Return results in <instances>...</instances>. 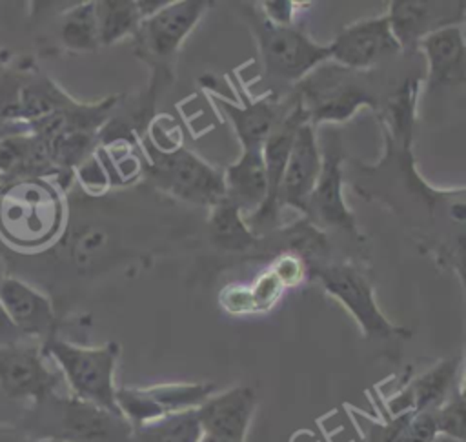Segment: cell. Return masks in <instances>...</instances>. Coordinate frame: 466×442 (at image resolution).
Here are the masks:
<instances>
[{"mask_svg": "<svg viewBox=\"0 0 466 442\" xmlns=\"http://www.w3.org/2000/svg\"><path fill=\"white\" fill-rule=\"evenodd\" d=\"M0 306L25 340L44 342L56 335L58 318L51 298L25 280L7 275L0 282Z\"/></svg>", "mask_w": 466, "mask_h": 442, "instance_id": "obj_15", "label": "cell"}, {"mask_svg": "<svg viewBox=\"0 0 466 442\" xmlns=\"http://www.w3.org/2000/svg\"><path fill=\"white\" fill-rule=\"evenodd\" d=\"M242 95V104H233L218 95H213L217 105L226 113L231 122L235 135L242 147H262L266 136L271 133L275 124L284 113V102L264 100H248Z\"/></svg>", "mask_w": 466, "mask_h": 442, "instance_id": "obj_20", "label": "cell"}, {"mask_svg": "<svg viewBox=\"0 0 466 442\" xmlns=\"http://www.w3.org/2000/svg\"><path fill=\"white\" fill-rule=\"evenodd\" d=\"M359 75L360 71L326 60L295 84L289 96L299 104L306 122L313 127L322 122H346L359 107H379V100L359 80Z\"/></svg>", "mask_w": 466, "mask_h": 442, "instance_id": "obj_4", "label": "cell"}, {"mask_svg": "<svg viewBox=\"0 0 466 442\" xmlns=\"http://www.w3.org/2000/svg\"><path fill=\"white\" fill-rule=\"evenodd\" d=\"M258 44L264 76L279 85L299 84L311 69L329 60L328 44H319L295 25L269 24L258 11L248 18Z\"/></svg>", "mask_w": 466, "mask_h": 442, "instance_id": "obj_6", "label": "cell"}, {"mask_svg": "<svg viewBox=\"0 0 466 442\" xmlns=\"http://www.w3.org/2000/svg\"><path fill=\"white\" fill-rule=\"evenodd\" d=\"M200 422L197 409L171 413L133 429L135 442H198Z\"/></svg>", "mask_w": 466, "mask_h": 442, "instance_id": "obj_25", "label": "cell"}, {"mask_svg": "<svg viewBox=\"0 0 466 442\" xmlns=\"http://www.w3.org/2000/svg\"><path fill=\"white\" fill-rule=\"evenodd\" d=\"M249 291L253 296L255 313H264L279 302V298L284 293V286L280 284L277 275L271 269H268L253 282V286H249Z\"/></svg>", "mask_w": 466, "mask_h": 442, "instance_id": "obj_29", "label": "cell"}, {"mask_svg": "<svg viewBox=\"0 0 466 442\" xmlns=\"http://www.w3.org/2000/svg\"><path fill=\"white\" fill-rule=\"evenodd\" d=\"M224 198L233 202L244 216L255 213L266 198V169L262 147H242L240 156L222 171Z\"/></svg>", "mask_w": 466, "mask_h": 442, "instance_id": "obj_19", "label": "cell"}, {"mask_svg": "<svg viewBox=\"0 0 466 442\" xmlns=\"http://www.w3.org/2000/svg\"><path fill=\"white\" fill-rule=\"evenodd\" d=\"M320 156V173L308 198L304 218L317 227H337L357 235L355 216L342 195V155L339 144L333 138H324Z\"/></svg>", "mask_w": 466, "mask_h": 442, "instance_id": "obj_11", "label": "cell"}, {"mask_svg": "<svg viewBox=\"0 0 466 442\" xmlns=\"http://www.w3.org/2000/svg\"><path fill=\"white\" fill-rule=\"evenodd\" d=\"M58 38L69 51H96L100 47V36L95 2H80L64 11L58 22Z\"/></svg>", "mask_w": 466, "mask_h": 442, "instance_id": "obj_23", "label": "cell"}, {"mask_svg": "<svg viewBox=\"0 0 466 442\" xmlns=\"http://www.w3.org/2000/svg\"><path fill=\"white\" fill-rule=\"evenodd\" d=\"M269 269L277 275V278L280 280L284 289L295 287V286L302 284V280L306 278V260L291 251L280 255Z\"/></svg>", "mask_w": 466, "mask_h": 442, "instance_id": "obj_31", "label": "cell"}, {"mask_svg": "<svg viewBox=\"0 0 466 442\" xmlns=\"http://www.w3.org/2000/svg\"><path fill=\"white\" fill-rule=\"evenodd\" d=\"M288 240L289 246L295 247V255H299L300 258L320 256V253L326 251V238L322 231L306 218L289 229Z\"/></svg>", "mask_w": 466, "mask_h": 442, "instance_id": "obj_28", "label": "cell"}, {"mask_svg": "<svg viewBox=\"0 0 466 442\" xmlns=\"http://www.w3.org/2000/svg\"><path fill=\"white\" fill-rule=\"evenodd\" d=\"M31 437L16 424L0 420V442H27Z\"/></svg>", "mask_w": 466, "mask_h": 442, "instance_id": "obj_33", "label": "cell"}, {"mask_svg": "<svg viewBox=\"0 0 466 442\" xmlns=\"http://www.w3.org/2000/svg\"><path fill=\"white\" fill-rule=\"evenodd\" d=\"M62 375L51 369L42 344L20 340L0 346V389L13 400L38 404L56 393Z\"/></svg>", "mask_w": 466, "mask_h": 442, "instance_id": "obj_8", "label": "cell"}, {"mask_svg": "<svg viewBox=\"0 0 466 442\" xmlns=\"http://www.w3.org/2000/svg\"><path fill=\"white\" fill-rule=\"evenodd\" d=\"M146 155V176L162 191L178 200L211 207L224 198L222 171L215 169L197 153L177 146L171 149L157 147L142 138Z\"/></svg>", "mask_w": 466, "mask_h": 442, "instance_id": "obj_5", "label": "cell"}, {"mask_svg": "<svg viewBox=\"0 0 466 442\" xmlns=\"http://www.w3.org/2000/svg\"><path fill=\"white\" fill-rule=\"evenodd\" d=\"M417 51L426 58V91L453 87L466 78V45L462 25H446L424 36Z\"/></svg>", "mask_w": 466, "mask_h": 442, "instance_id": "obj_18", "label": "cell"}, {"mask_svg": "<svg viewBox=\"0 0 466 442\" xmlns=\"http://www.w3.org/2000/svg\"><path fill=\"white\" fill-rule=\"evenodd\" d=\"M435 435L433 411H404L368 424L364 442H430Z\"/></svg>", "mask_w": 466, "mask_h": 442, "instance_id": "obj_21", "label": "cell"}, {"mask_svg": "<svg viewBox=\"0 0 466 442\" xmlns=\"http://www.w3.org/2000/svg\"><path fill=\"white\" fill-rule=\"evenodd\" d=\"M430 442H464V440H459V438H453V437H448V435H441V433H437Z\"/></svg>", "mask_w": 466, "mask_h": 442, "instance_id": "obj_34", "label": "cell"}, {"mask_svg": "<svg viewBox=\"0 0 466 442\" xmlns=\"http://www.w3.org/2000/svg\"><path fill=\"white\" fill-rule=\"evenodd\" d=\"M320 146L317 131L311 124H302L295 131L286 167L279 187V209L288 206L299 213H306L308 198L320 173Z\"/></svg>", "mask_w": 466, "mask_h": 442, "instance_id": "obj_16", "label": "cell"}, {"mask_svg": "<svg viewBox=\"0 0 466 442\" xmlns=\"http://www.w3.org/2000/svg\"><path fill=\"white\" fill-rule=\"evenodd\" d=\"M106 244V233L100 227H86L73 240L69 247V256L78 269L91 266L93 258L100 253Z\"/></svg>", "mask_w": 466, "mask_h": 442, "instance_id": "obj_27", "label": "cell"}, {"mask_svg": "<svg viewBox=\"0 0 466 442\" xmlns=\"http://www.w3.org/2000/svg\"><path fill=\"white\" fill-rule=\"evenodd\" d=\"M66 206L46 176H22L0 187V238L16 251H38L60 236Z\"/></svg>", "mask_w": 466, "mask_h": 442, "instance_id": "obj_1", "label": "cell"}, {"mask_svg": "<svg viewBox=\"0 0 466 442\" xmlns=\"http://www.w3.org/2000/svg\"><path fill=\"white\" fill-rule=\"evenodd\" d=\"M324 291L331 295L359 324L368 338L388 340L395 337H410V331L393 324L379 307L370 280L360 269L350 264H313Z\"/></svg>", "mask_w": 466, "mask_h": 442, "instance_id": "obj_7", "label": "cell"}, {"mask_svg": "<svg viewBox=\"0 0 466 442\" xmlns=\"http://www.w3.org/2000/svg\"><path fill=\"white\" fill-rule=\"evenodd\" d=\"M461 382V357H448L408 380L388 400L390 417L404 411H435Z\"/></svg>", "mask_w": 466, "mask_h": 442, "instance_id": "obj_17", "label": "cell"}, {"mask_svg": "<svg viewBox=\"0 0 466 442\" xmlns=\"http://www.w3.org/2000/svg\"><path fill=\"white\" fill-rule=\"evenodd\" d=\"M208 5L209 2L204 0L166 2L140 22L135 36L147 55L166 60L177 53L184 38L195 29Z\"/></svg>", "mask_w": 466, "mask_h": 442, "instance_id": "obj_14", "label": "cell"}, {"mask_svg": "<svg viewBox=\"0 0 466 442\" xmlns=\"http://www.w3.org/2000/svg\"><path fill=\"white\" fill-rule=\"evenodd\" d=\"M40 344L44 355L56 364L62 380L67 382L71 397L120 415L115 402V369L120 355L116 342L82 346L53 335Z\"/></svg>", "mask_w": 466, "mask_h": 442, "instance_id": "obj_3", "label": "cell"}, {"mask_svg": "<svg viewBox=\"0 0 466 442\" xmlns=\"http://www.w3.org/2000/svg\"><path fill=\"white\" fill-rule=\"evenodd\" d=\"M329 60L346 69L366 73L384 60L402 53L386 13L342 27L328 44Z\"/></svg>", "mask_w": 466, "mask_h": 442, "instance_id": "obj_10", "label": "cell"}, {"mask_svg": "<svg viewBox=\"0 0 466 442\" xmlns=\"http://www.w3.org/2000/svg\"><path fill=\"white\" fill-rule=\"evenodd\" d=\"M299 2L293 0H266L260 2V15L275 25H293L295 13L299 11Z\"/></svg>", "mask_w": 466, "mask_h": 442, "instance_id": "obj_32", "label": "cell"}, {"mask_svg": "<svg viewBox=\"0 0 466 442\" xmlns=\"http://www.w3.org/2000/svg\"><path fill=\"white\" fill-rule=\"evenodd\" d=\"M5 276H7V264H5V260H4L2 255H0V282H2Z\"/></svg>", "mask_w": 466, "mask_h": 442, "instance_id": "obj_35", "label": "cell"}, {"mask_svg": "<svg viewBox=\"0 0 466 442\" xmlns=\"http://www.w3.org/2000/svg\"><path fill=\"white\" fill-rule=\"evenodd\" d=\"M464 2L393 0L388 4L390 29L402 53L417 51L419 42L446 25H462Z\"/></svg>", "mask_w": 466, "mask_h": 442, "instance_id": "obj_12", "label": "cell"}, {"mask_svg": "<svg viewBox=\"0 0 466 442\" xmlns=\"http://www.w3.org/2000/svg\"><path fill=\"white\" fill-rule=\"evenodd\" d=\"M255 407L257 395L249 386L213 393L197 407L202 429L198 442H246Z\"/></svg>", "mask_w": 466, "mask_h": 442, "instance_id": "obj_13", "label": "cell"}, {"mask_svg": "<svg viewBox=\"0 0 466 442\" xmlns=\"http://www.w3.org/2000/svg\"><path fill=\"white\" fill-rule=\"evenodd\" d=\"M27 442H60V440H53V438H29Z\"/></svg>", "mask_w": 466, "mask_h": 442, "instance_id": "obj_36", "label": "cell"}, {"mask_svg": "<svg viewBox=\"0 0 466 442\" xmlns=\"http://www.w3.org/2000/svg\"><path fill=\"white\" fill-rule=\"evenodd\" d=\"M208 226L211 240L222 249L242 251L253 246L258 238L248 227L244 213L228 198H222L209 207Z\"/></svg>", "mask_w": 466, "mask_h": 442, "instance_id": "obj_22", "label": "cell"}, {"mask_svg": "<svg viewBox=\"0 0 466 442\" xmlns=\"http://www.w3.org/2000/svg\"><path fill=\"white\" fill-rule=\"evenodd\" d=\"M100 45H111L126 36H135L142 22L137 0L95 2Z\"/></svg>", "mask_w": 466, "mask_h": 442, "instance_id": "obj_24", "label": "cell"}, {"mask_svg": "<svg viewBox=\"0 0 466 442\" xmlns=\"http://www.w3.org/2000/svg\"><path fill=\"white\" fill-rule=\"evenodd\" d=\"M20 427L33 438L60 442H135L131 426L120 415L58 393L33 404Z\"/></svg>", "mask_w": 466, "mask_h": 442, "instance_id": "obj_2", "label": "cell"}, {"mask_svg": "<svg viewBox=\"0 0 466 442\" xmlns=\"http://www.w3.org/2000/svg\"><path fill=\"white\" fill-rule=\"evenodd\" d=\"M218 304L220 307L229 315H253L255 304L249 291V286L242 284H228L218 293Z\"/></svg>", "mask_w": 466, "mask_h": 442, "instance_id": "obj_30", "label": "cell"}, {"mask_svg": "<svg viewBox=\"0 0 466 442\" xmlns=\"http://www.w3.org/2000/svg\"><path fill=\"white\" fill-rule=\"evenodd\" d=\"M437 433L448 435L459 440L466 438V404L462 380L451 391V395L433 411Z\"/></svg>", "mask_w": 466, "mask_h": 442, "instance_id": "obj_26", "label": "cell"}, {"mask_svg": "<svg viewBox=\"0 0 466 442\" xmlns=\"http://www.w3.org/2000/svg\"><path fill=\"white\" fill-rule=\"evenodd\" d=\"M215 393L213 384L173 382L147 387H116L115 402L131 429L160 417L200 407Z\"/></svg>", "mask_w": 466, "mask_h": 442, "instance_id": "obj_9", "label": "cell"}]
</instances>
